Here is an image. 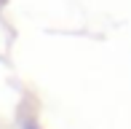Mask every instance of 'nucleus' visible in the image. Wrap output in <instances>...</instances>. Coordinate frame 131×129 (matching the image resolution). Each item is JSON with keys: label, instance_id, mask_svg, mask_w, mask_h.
I'll return each mask as SVG.
<instances>
[{"label": "nucleus", "instance_id": "nucleus-1", "mask_svg": "<svg viewBox=\"0 0 131 129\" xmlns=\"http://www.w3.org/2000/svg\"><path fill=\"white\" fill-rule=\"evenodd\" d=\"M29 129H32V126H29Z\"/></svg>", "mask_w": 131, "mask_h": 129}]
</instances>
